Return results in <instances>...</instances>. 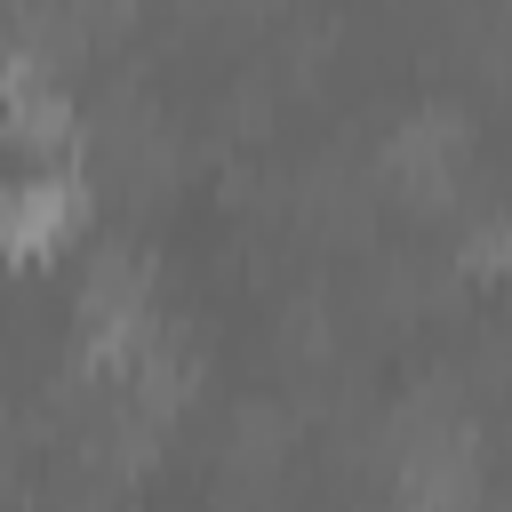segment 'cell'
<instances>
[{
	"instance_id": "6da1fadb",
	"label": "cell",
	"mask_w": 512,
	"mask_h": 512,
	"mask_svg": "<svg viewBox=\"0 0 512 512\" xmlns=\"http://www.w3.org/2000/svg\"><path fill=\"white\" fill-rule=\"evenodd\" d=\"M80 216V184L64 168H24L16 192H8V240L16 248H48L64 240V224Z\"/></svg>"
}]
</instances>
